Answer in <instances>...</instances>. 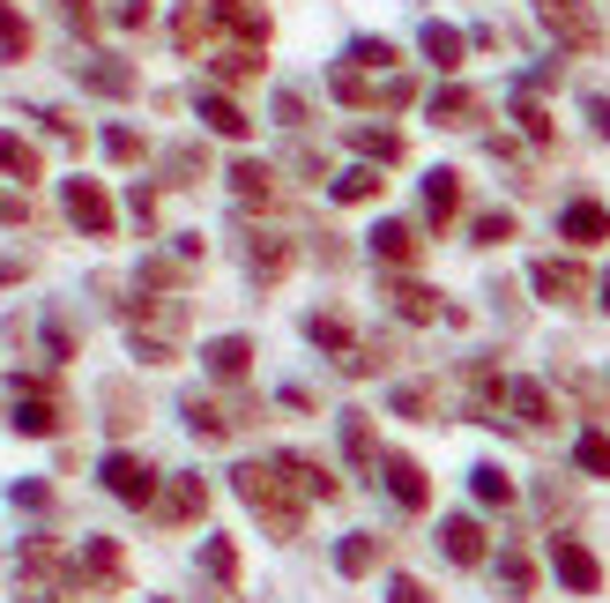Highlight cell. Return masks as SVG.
<instances>
[{"label": "cell", "instance_id": "35", "mask_svg": "<svg viewBox=\"0 0 610 603\" xmlns=\"http://www.w3.org/2000/svg\"><path fill=\"white\" fill-rule=\"evenodd\" d=\"M499 581H507V596H529V589H537V566H529V552H499Z\"/></svg>", "mask_w": 610, "mask_h": 603}, {"label": "cell", "instance_id": "8", "mask_svg": "<svg viewBox=\"0 0 610 603\" xmlns=\"http://www.w3.org/2000/svg\"><path fill=\"white\" fill-rule=\"evenodd\" d=\"M529 283H537L543 299L551 305H573L588 291V277H581V261H537V269H529Z\"/></svg>", "mask_w": 610, "mask_h": 603}, {"label": "cell", "instance_id": "39", "mask_svg": "<svg viewBox=\"0 0 610 603\" xmlns=\"http://www.w3.org/2000/svg\"><path fill=\"white\" fill-rule=\"evenodd\" d=\"M201 566H209L217 581H231V574H239V552H231V536H209V544H201Z\"/></svg>", "mask_w": 610, "mask_h": 603}, {"label": "cell", "instance_id": "30", "mask_svg": "<svg viewBox=\"0 0 610 603\" xmlns=\"http://www.w3.org/2000/svg\"><path fill=\"white\" fill-rule=\"evenodd\" d=\"M380 187H388V179H380V164H350V172L336 179V201H372Z\"/></svg>", "mask_w": 610, "mask_h": 603}, {"label": "cell", "instance_id": "16", "mask_svg": "<svg viewBox=\"0 0 610 603\" xmlns=\"http://www.w3.org/2000/svg\"><path fill=\"white\" fill-rule=\"evenodd\" d=\"M201 127H209V134H223V142H246V134H253V120H246L231 98H217V90L201 98Z\"/></svg>", "mask_w": 610, "mask_h": 603}, {"label": "cell", "instance_id": "45", "mask_svg": "<svg viewBox=\"0 0 610 603\" xmlns=\"http://www.w3.org/2000/svg\"><path fill=\"white\" fill-rule=\"evenodd\" d=\"M394 410H402V418H424V410H432V388H394Z\"/></svg>", "mask_w": 610, "mask_h": 603}, {"label": "cell", "instance_id": "40", "mask_svg": "<svg viewBox=\"0 0 610 603\" xmlns=\"http://www.w3.org/2000/svg\"><path fill=\"white\" fill-rule=\"evenodd\" d=\"M350 68H394V46L388 38H358L350 46Z\"/></svg>", "mask_w": 610, "mask_h": 603}, {"label": "cell", "instance_id": "31", "mask_svg": "<svg viewBox=\"0 0 610 603\" xmlns=\"http://www.w3.org/2000/svg\"><path fill=\"white\" fill-rule=\"evenodd\" d=\"M16 432H30V440H46V432H60V410H52L46 395H30L23 410H16Z\"/></svg>", "mask_w": 610, "mask_h": 603}, {"label": "cell", "instance_id": "13", "mask_svg": "<svg viewBox=\"0 0 610 603\" xmlns=\"http://www.w3.org/2000/svg\"><path fill=\"white\" fill-rule=\"evenodd\" d=\"M231 194H239L246 209H269L276 201V172L269 164H253V157H239V164H231Z\"/></svg>", "mask_w": 610, "mask_h": 603}, {"label": "cell", "instance_id": "20", "mask_svg": "<svg viewBox=\"0 0 610 603\" xmlns=\"http://www.w3.org/2000/svg\"><path fill=\"white\" fill-rule=\"evenodd\" d=\"M201 506H209V484H201V478H171V492H164V522H194Z\"/></svg>", "mask_w": 610, "mask_h": 603}, {"label": "cell", "instance_id": "23", "mask_svg": "<svg viewBox=\"0 0 610 603\" xmlns=\"http://www.w3.org/2000/svg\"><path fill=\"white\" fill-rule=\"evenodd\" d=\"M246 269H253V283H276L291 269V247H283V239H253V247H246Z\"/></svg>", "mask_w": 610, "mask_h": 603}, {"label": "cell", "instance_id": "50", "mask_svg": "<svg viewBox=\"0 0 610 603\" xmlns=\"http://www.w3.org/2000/svg\"><path fill=\"white\" fill-rule=\"evenodd\" d=\"M603 313H610V277H603Z\"/></svg>", "mask_w": 610, "mask_h": 603}, {"label": "cell", "instance_id": "18", "mask_svg": "<svg viewBox=\"0 0 610 603\" xmlns=\"http://www.w3.org/2000/svg\"><path fill=\"white\" fill-rule=\"evenodd\" d=\"M372 253H380L388 269H410V261H417V231H410V224H394V217H388V224L372 231Z\"/></svg>", "mask_w": 610, "mask_h": 603}, {"label": "cell", "instance_id": "46", "mask_svg": "<svg viewBox=\"0 0 610 603\" xmlns=\"http://www.w3.org/2000/svg\"><path fill=\"white\" fill-rule=\"evenodd\" d=\"M276 120H283V127H306V98H298V90H276Z\"/></svg>", "mask_w": 610, "mask_h": 603}, {"label": "cell", "instance_id": "38", "mask_svg": "<svg viewBox=\"0 0 610 603\" xmlns=\"http://www.w3.org/2000/svg\"><path fill=\"white\" fill-rule=\"evenodd\" d=\"M209 68H217L223 82H246V76H253V68H261V52H253V46H231V52H217Z\"/></svg>", "mask_w": 610, "mask_h": 603}, {"label": "cell", "instance_id": "4", "mask_svg": "<svg viewBox=\"0 0 610 603\" xmlns=\"http://www.w3.org/2000/svg\"><path fill=\"white\" fill-rule=\"evenodd\" d=\"M551 566H559V581L573 596H596L603 589V566H596V552H588L581 536H551Z\"/></svg>", "mask_w": 610, "mask_h": 603}, {"label": "cell", "instance_id": "25", "mask_svg": "<svg viewBox=\"0 0 610 603\" xmlns=\"http://www.w3.org/2000/svg\"><path fill=\"white\" fill-rule=\"evenodd\" d=\"M372 566H380V536H342L336 544V574H372Z\"/></svg>", "mask_w": 610, "mask_h": 603}, {"label": "cell", "instance_id": "24", "mask_svg": "<svg viewBox=\"0 0 610 603\" xmlns=\"http://www.w3.org/2000/svg\"><path fill=\"white\" fill-rule=\"evenodd\" d=\"M74 574H90V581H120V544H112V536H90V544H82V559H74Z\"/></svg>", "mask_w": 610, "mask_h": 603}, {"label": "cell", "instance_id": "36", "mask_svg": "<svg viewBox=\"0 0 610 603\" xmlns=\"http://www.w3.org/2000/svg\"><path fill=\"white\" fill-rule=\"evenodd\" d=\"M187 425H194L201 440H223V432H231V418H223L217 402H201V395H187Z\"/></svg>", "mask_w": 610, "mask_h": 603}, {"label": "cell", "instance_id": "11", "mask_svg": "<svg viewBox=\"0 0 610 603\" xmlns=\"http://www.w3.org/2000/svg\"><path fill=\"white\" fill-rule=\"evenodd\" d=\"M559 224H566V239H573V247H596V239H610V209L581 194V201H566Z\"/></svg>", "mask_w": 610, "mask_h": 603}, {"label": "cell", "instance_id": "37", "mask_svg": "<svg viewBox=\"0 0 610 603\" xmlns=\"http://www.w3.org/2000/svg\"><path fill=\"white\" fill-rule=\"evenodd\" d=\"M0 52H8V60H23V52H30V23L8 8V0H0Z\"/></svg>", "mask_w": 610, "mask_h": 603}, {"label": "cell", "instance_id": "34", "mask_svg": "<svg viewBox=\"0 0 610 603\" xmlns=\"http://www.w3.org/2000/svg\"><path fill=\"white\" fill-rule=\"evenodd\" d=\"M432 120L440 127H469L477 120V98H469V90H440V98H432Z\"/></svg>", "mask_w": 610, "mask_h": 603}, {"label": "cell", "instance_id": "12", "mask_svg": "<svg viewBox=\"0 0 610 603\" xmlns=\"http://www.w3.org/2000/svg\"><path fill=\"white\" fill-rule=\"evenodd\" d=\"M82 90H98V98H134V68L127 60H82Z\"/></svg>", "mask_w": 610, "mask_h": 603}, {"label": "cell", "instance_id": "47", "mask_svg": "<svg viewBox=\"0 0 610 603\" xmlns=\"http://www.w3.org/2000/svg\"><path fill=\"white\" fill-rule=\"evenodd\" d=\"M112 16H120L127 30H142V23H149V0H120V8H112Z\"/></svg>", "mask_w": 610, "mask_h": 603}, {"label": "cell", "instance_id": "1", "mask_svg": "<svg viewBox=\"0 0 610 603\" xmlns=\"http://www.w3.org/2000/svg\"><path fill=\"white\" fill-rule=\"evenodd\" d=\"M231 484H239V500L253 506L276 536H298V500H306V492H298L276 462H239V470H231Z\"/></svg>", "mask_w": 610, "mask_h": 603}, {"label": "cell", "instance_id": "7", "mask_svg": "<svg viewBox=\"0 0 610 603\" xmlns=\"http://www.w3.org/2000/svg\"><path fill=\"white\" fill-rule=\"evenodd\" d=\"M440 544H447V559H454V566H484V522H477V514H447V522H440Z\"/></svg>", "mask_w": 610, "mask_h": 603}, {"label": "cell", "instance_id": "29", "mask_svg": "<svg viewBox=\"0 0 610 603\" xmlns=\"http://www.w3.org/2000/svg\"><path fill=\"white\" fill-rule=\"evenodd\" d=\"M328 90H336L342 104H380V90H372V82H366V68H350V60H342L336 76H328Z\"/></svg>", "mask_w": 610, "mask_h": 603}, {"label": "cell", "instance_id": "26", "mask_svg": "<svg viewBox=\"0 0 610 603\" xmlns=\"http://www.w3.org/2000/svg\"><path fill=\"white\" fill-rule=\"evenodd\" d=\"M306 335H313L320 351H336V358L358 351V343H350V321H342V313H313V321H306Z\"/></svg>", "mask_w": 610, "mask_h": 603}, {"label": "cell", "instance_id": "48", "mask_svg": "<svg viewBox=\"0 0 610 603\" xmlns=\"http://www.w3.org/2000/svg\"><path fill=\"white\" fill-rule=\"evenodd\" d=\"M588 127H596V134L610 142V98H588Z\"/></svg>", "mask_w": 610, "mask_h": 603}, {"label": "cell", "instance_id": "41", "mask_svg": "<svg viewBox=\"0 0 610 603\" xmlns=\"http://www.w3.org/2000/svg\"><path fill=\"white\" fill-rule=\"evenodd\" d=\"M104 157H112V164H134V157H142V134H134V127H112V134H104Z\"/></svg>", "mask_w": 610, "mask_h": 603}, {"label": "cell", "instance_id": "49", "mask_svg": "<svg viewBox=\"0 0 610 603\" xmlns=\"http://www.w3.org/2000/svg\"><path fill=\"white\" fill-rule=\"evenodd\" d=\"M0 224H23V194H0Z\"/></svg>", "mask_w": 610, "mask_h": 603}, {"label": "cell", "instance_id": "43", "mask_svg": "<svg viewBox=\"0 0 610 603\" xmlns=\"http://www.w3.org/2000/svg\"><path fill=\"white\" fill-rule=\"evenodd\" d=\"M499 239H513V217H507V209L477 217V247H499Z\"/></svg>", "mask_w": 610, "mask_h": 603}, {"label": "cell", "instance_id": "22", "mask_svg": "<svg viewBox=\"0 0 610 603\" xmlns=\"http://www.w3.org/2000/svg\"><path fill=\"white\" fill-rule=\"evenodd\" d=\"M350 142L366 164H402V134H388V127H350Z\"/></svg>", "mask_w": 610, "mask_h": 603}, {"label": "cell", "instance_id": "5", "mask_svg": "<svg viewBox=\"0 0 610 603\" xmlns=\"http://www.w3.org/2000/svg\"><path fill=\"white\" fill-rule=\"evenodd\" d=\"M68 217H74V231L112 239V194H104L98 179H68Z\"/></svg>", "mask_w": 610, "mask_h": 603}, {"label": "cell", "instance_id": "33", "mask_svg": "<svg viewBox=\"0 0 610 603\" xmlns=\"http://www.w3.org/2000/svg\"><path fill=\"white\" fill-rule=\"evenodd\" d=\"M342 448H350V462H358V470L372 462V425H366V410H342Z\"/></svg>", "mask_w": 610, "mask_h": 603}, {"label": "cell", "instance_id": "19", "mask_svg": "<svg viewBox=\"0 0 610 603\" xmlns=\"http://www.w3.org/2000/svg\"><path fill=\"white\" fill-rule=\"evenodd\" d=\"M454 209H462V179L432 172V179H424V217H432V224H454Z\"/></svg>", "mask_w": 610, "mask_h": 603}, {"label": "cell", "instance_id": "6", "mask_svg": "<svg viewBox=\"0 0 610 603\" xmlns=\"http://www.w3.org/2000/svg\"><path fill=\"white\" fill-rule=\"evenodd\" d=\"M380 478H388V492H394V506H402V514H424L432 484H424V470H417L410 454H388V462H380Z\"/></svg>", "mask_w": 610, "mask_h": 603}, {"label": "cell", "instance_id": "15", "mask_svg": "<svg viewBox=\"0 0 610 603\" xmlns=\"http://www.w3.org/2000/svg\"><path fill=\"white\" fill-rule=\"evenodd\" d=\"M276 470H283V478H291L298 492H306V500H336V492H342V484L328 478L320 462H306V454H276Z\"/></svg>", "mask_w": 610, "mask_h": 603}, {"label": "cell", "instance_id": "32", "mask_svg": "<svg viewBox=\"0 0 610 603\" xmlns=\"http://www.w3.org/2000/svg\"><path fill=\"white\" fill-rule=\"evenodd\" d=\"M573 462H581L588 478H610V432H581L573 440Z\"/></svg>", "mask_w": 610, "mask_h": 603}, {"label": "cell", "instance_id": "10", "mask_svg": "<svg viewBox=\"0 0 610 603\" xmlns=\"http://www.w3.org/2000/svg\"><path fill=\"white\" fill-rule=\"evenodd\" d=\"M417 46H424V60H432L440 76H454V68H462V52H469V38L454 23H424V30H417Z\"/></svg>", "mask_w": 610, "mask_h": 603}, {"label": "cell", "instance_id": "44", "mask_svg": "<svg viewBox=\"0 0 610 603\" xmlns=\"http://www.w3.org/2000/svg\"><path fill=\"white\" fill-rule=\"evenodd\" d=\"M388 603H440V596H432V589H424V581L394 574V581H388Z\"/></svg>", "mask_w": 610, "mask_h": 603}, {"label": "cell", "instance_id": "21", "mask_svg": "<svg viewBox=\"0 0 610 603\" xmlns=\"http://www.w3.org/2000/svg\"><path fill=\"white\" fill-rule=\"evenodd\" d=\"M507 410L521 418V425H551V395H543L537 380H513V388H507Z\"/></svg>", "mask_w": 610, "mask_h": 603}, {"label": "cell", "instance_id": "3", "mask_svg": "<svg viewBox=\"0 0 610 603\" xmlns=\"http://www.w3.org/2000/svg\"><path fill=\"white\" fill-rule=\"evenodd\" d=\"M537 16L551 23V38L559 46H573V52H588L603 30H596V8H581V0H537Z\"/></svg>", "mask_w": 610, "mask_h": 603}, {"label": "cell", "instance_id": "28", "mask_svg": "<svg viewBox=\"0 0 610 603\" xmlns=\"http://www.w3.org/2000/svg\"><path fill=\"white\" fill-rule=\"evenodd\" d=\"M0 172L8 179H38V150H30L23 134H8V127H0Z\"/></svg>", "mask_w": 610, "mask_h": 603}, {"label": "cell", "instance_id": "14", "mask_svg": "<svg viewBox=\"0 0 610 603\" xmlns=\"http://www.w3.org/2000/svg\"><path fill=\"white\" fill-rule=\"evenodd\" d=\"M201 365H209L217 380H246V365H253V343H246V335H217V343L201 351Z\"/></svg>", "mask_w": 610, "mask_h": 603}, {"label": "cell", "instance_id": "17", "mask_svg": "<svg viewBox=\"0 0 610 603\" xmlns=\"http://www.w3.org/2000/svg\"><path fill=\"white\" fill-rule=\"evenodd\" d=\"M388 305L402 313V321H440V291H424V283H388Z\"/></svg>", "mask_w": 610, "mask_h": 603}, {"label": "cell", "instance_id": "42", "mask_svg": "<svg viewBox=\"0 0 610 603\" xmlns=\"http://www.w3.org/2000/svg\"><path fill=\"white\" fill-rule=\"evenodd\" d=\"M513 120H521V134H537V142H551V112H543L537 98H521V104H513Z\"/></svg>", "mask_w": 610, "mask_h": 603}, {"label": "cell", "instance_id": "9", "mask_svg": "<svg viewBox=\"0 0 610 603\" xmlns=\"http://www.w3.org/2000/svg\"><path fill=\"white\" fill-rule=\"evenodd\" d=\"M209 16H217L239 46H261V38H269V16H261L253 0H209Z\"/></svg>", "mask_w": 610, "mask_h": 603}, {"label": "cell", "instance_id": "27", "mask_svg": "<svg viewBox=\"0 0 610 603\" xmlns=\"http://www.w3.org/2000/svg\"><path fill=\"white\" fill-rule=\"evenodd\" d=\"M469 484H477V500H484V506H513V478L499 470V462H477Z\"/></svg>", "mask_w": 610, "mask_h": 603}, {"label": "cell", "instance_id": "2", "mask_svg": "<svg viewBox=\"0 0 610 603\" xmlns=\"http://www.w3.org/2000/svg\"><path fill=\"white\" fill-rule=\"evenodd\" d=\"M98 478H104V492H112V500H127V506H157V470H149V462H134V454H104Z\"/></svg>", "mask_w": 610, "mask_h": 603}]
</instances>
